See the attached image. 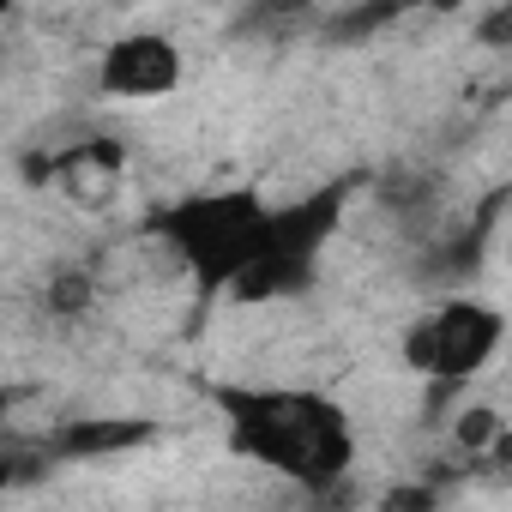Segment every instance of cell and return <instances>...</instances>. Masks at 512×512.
<instances>
[{"label": "cell", "instance_id": "3957f363", "mask_svg": "<svg viewBox=\"0 0 512 512\" xmlns=\"http://www.w3.org/2000/svg\"><path fill=\"white\" fill-rule=\"evenodd\" d=\"M350 193H356V175L326 181V187H314L308 199H296V205L272 211V235H266V247H260V260L247 266V278H241L229 296H235V302H278V296H302V290L314 284L320 260H326V247H332L338 223H344Z\"/></svg>", "mask_w": 512, "mask_h": 512}, {"label": "cell", "instance_id": "7a4b0ae2", "mask_svg": "<svg viewBox=\"0 0 512 512\" xmlns=\"http://www.w3.org/2000/svg\"><path fill=\"white\" fill-rule=\"evenodd\" d=\"M151 235L193 272L199 296H229L247 266L260 260V247L272 235V205L247 187H223V193H187L169 211L151 217Z\"/></svg>", "mask_w": 512, "mask_h": 512}, {"label": "cell", "instance_id": "9c48e42d", "mask_svg": "<svg viewBox=\"0 0 512 512\" xmlns=\"http://www.w3.org/2000/svg\"><path fill=\"white\" fill-rule=\"evenodd\" d=\"M380 25H392V7H356V13H338L332 19V37H368Z\"/></svg>", "mask_w": 512, "mask_h": 512}, {"label": "cell", "instance_id": "ba28073f", "mask_svg": "<svg viewBox=\"0 0 512 512\" xmlns=\"http://www.w3.org/2000/svg\"><path fill=\"white\" fill-rule=\"evenodd\" d=\"M440 506V482L422 476V482H392L380 494V512H434Z\"/></svg>", "mask_w": 512, "mask_h": 512}, {"label": "cell", "instance_id": "277c9868", "mask_svg": "<svg viewBox=\"0 0 512 512\" xmlns=\"http://www.w3.org/2000/svg\"><path fill=\"white\" fill-rule=\"evenodd\" d=\"M500 344H506L500 308L470 302V296H452V302H440L434 314H422L404 332V362L428 386H464L470 374H482L500 356Z\"/></svg>", "mask_w": 512, "mask_h": 512}, {"label": "cell", "instance_id": "8992f818", "mask_svg": "<svg viewBox=\"0 0 512 512\" xmlns=\"http://www.w3.org/2000/svg\"><path fill=\"white\" fill-rule=\"evenodd\" d=\"M157 428L139 416H85V422H61L43 440V458H109V452H133L145 446Z\"/></svg>", "mask_w": 512, "mask_h": 512}, {"label": "cell", "instance_id": "30bf717a", "mask_svg": "<svg viewBox=\"0 0 512 512\" xmlns=\"http://www.w3.org/2000/svg\"><path fill=\"white\" fill-rule=\"evenodd\" d=\"M85 302H91V284H85L79 272H67V278L49 284V308H55V314H79Z\"/></svg>", "mask_w": 512, "mask_h": 512}, {"label": "cell", "instance_id": "6da1fadb", "mask_svg": "<svg viewBox=\"0 0 512 512\" xmlns=\"http://www.w3.org/2000/svg\"><path fill=\"white\" fill-rule=\"evenodd\" d=\"M217 410L229 428V446L253 464H266L302 488H332L356 464V428L350 416L296 386H217Z\"/></svg>", "mask_w": 512, "mask_h": 512}, {"label": "cell", "instance_id": "5b68a950", "mask_svg": "<svg viewBox=\"0 0 512 512\" xmlns=\"http://www.w3.org/2000/svg\"><path fill=\"white\" fill-rule=\"evenodd\" d=\"M175 85H181V49L163 31H127L97 61V91L103 97L151 103V97H169Z\"/></svg>", "mask_w": 512, "mask_h": 512}, {"label": "cell", "instance_id": "52a82bcc", "mask_svg": "<svg viewBox=\"0 0 512 512\" xmlns=\"http://www.w3.org/2000/svg\"><path fill=\"white\" fill-rule=\"evenodd\" d=\"M452 434H458V452H470V458H488V452H494V440L506 434V422H500L488 404H470V410L458 416V428H452Z\"/></svg>", "mask_w": 512, "mask_h": 512}, {"label": "cell", "instance_id": "8fae6325", "mask_svg": "<svg viewBox=\"0 0 512 512\" xmlns=\"http://www.w3.org/2000/svg\"><path fill=\"white\" fill-rule=\"evenodd\" d=\"M476 37H482L488 49H506V55H512V7H494V13H482Z\"/></svg>", "mask_w": 512, "mask_h": 512}]
</instances>
